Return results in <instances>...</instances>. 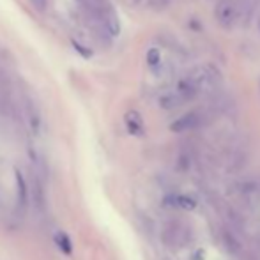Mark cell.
<instances>
[{
    "label": "cell",
    "instance_id": "cell-3",
    "mask_svg": "<svg viewBox=\"0 0 260 260\" xmlns=\"http://www.w3.org/2000/svg\"><path fill=\"white\" fill-rule=\"evenodd\" d=\"M209 119H211L209 108H197V110H191L189 113H186V115L179 117V119L172 124V129L174 131H191V129H197V127L204 126Z\"/></svg>",
    "mask_w": 260,
    "mask_h": 260
},
{
    "label": "cell",
    "instance_id": "cell-1",
    "mask_svg": "<svg viewBox=\"0 0 260 260\" xmlns=\"http://www.w3.org/2000/svg\"><path fill=\"white\" fill-rule=\"evenodd\" d=\"M221 75L214 66H197L177 80L172 89L159 96V106L165 110H175L200 96H207L218 89Z\"/></svg>",
    "mask_w": 260,
    "mask_h": 260
},
{
    "label": "cell",
    "instance_id": "cell-6",
    "mask_svg": "<svg viewBox=\"0 0 260 260\" xmlns=\"http://www.w3.org/2000/svg\"><path fill=\"white\" fill-rule=\"evenodd\" d=\"M55 243L62 248L64 253H71V241H69V237L66 236V234H57V236H55Z\"/></svg>",
    "mask_w": 260,
    "mask_h": 260
},
{
    "label": "cell",
    "instance_id": "cell-4",
    "mask_svg": "<svg viewBox=\"0 0 260 260\" xmlns=\"http://www.w3.org/2000/svg\"><path fill=\"white\" fill-rule=\"evenodd\" d=\"M189 239V230L182 223L172 221L165 226L163 230V241L168 246H184Z\"/></svg>",
    "mask_w": 260,
    "mask_h": 260
},
{
    "label": "cell",
    "instance_id": "cell-8",
    "mask_svg": "<svg viewBox=\"0 0 260 260\" xmlns=\"http://www.w3.org/2000/svg\"><path fill=\"white\" fill-rule=\"evenodd\" d=\"M32 4H34V7L36 9H39V11H43L46 7V0H30Z\"/></svg>",
    "mask_w": 260,
    "mask_h": 260
},
{
    "label": "cell",
    "instance_id": "cell-7",
    "mask_svg": "<svg viewBox=\"0 0 260 260\" xmlns=\"http://www.w3.org/2000/svg\"><path fill=\"white\" fill-rule=\"evenodd\" d=\"M16 181H18V186H20V202L25 204L27 202V186L23 182V177L20 174H16Z\"/></svg>",
    "mask_w": 260,
    "mask_h": 260
},
{
    "label": "cell",
    "instance_id": "cell-2",
    "mask_svg": "<svg viewBox=\"0 0 260 260\" xmlns=\"http://www.w3.org/2000/svg\"><path fill=\"white\" fill-rule=\"evenodd\" d=\"M257 0H218L214 7V18L225 28L244 25L253 14Z\"/></svg>",
    "mask_w": 260,
    "mask_h": 260
},
{
    "label": "cell",
    "instance_id": "cell-5",
    "mask_svg": "<svg viewBox=\"0 0 260 260\" xmlns=\"http://www.w3.org/2000/svg\"><path fill=\"white\" fill-rule=\"evenodd\" d=\"M137 4H140L142 7H147V9H163L165 6H168L170 0H135Z\"/></svg>",
    "mask_w": 260,
    "mask_h": 260
}]
</instances>
